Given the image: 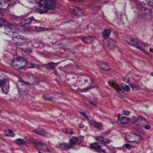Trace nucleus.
I'll list each match as a JSON object with an SVG mask.
<instances>
[{"label":"nucleus","mask_w":153,"mask_h":153,"mask_svg":"<svg viewBox=\"0 0 153 153\" xmlns=\"http://www.w3.org/2000/svg\"><path fill=\"white\" fill-rule=\"evenodd\" d=\"M55 8V3L51 1L40 2L36 7V10L40 13H45L49 10H53Z\"/></svg>","instance_id":"f257e3e1"},{"label":"nucleus","mask_w":153,"mask_h":153,"mask_svg":"<svg viewBox=\"0 0 153 153\" xmlns=\"http://www.w3.org/2000/svg\"><path fill=\"white\" fill-rule=\"evenodd\" d=\"M27 60L22 57H16L11 62V66L15 70H22L27 66Z\"/></svg>","instance_id":"f03ea898"},{"label":"nucleus","mask_w":153,"mask_h":153,"mask_svg":"<svg viewBox=\"0 0 153 153\" xmlns=\"http://www.w3.org/2000/svg\"><path fill=\"white\" fill-rule=\"evenodd\" d=\"M20 78L23 82L26 84H38L40 82L38 78L33 76L30 73H22L20 75Z\"/></svg>","instance_id":"7ed1b4c3"},{"label":"nucleus","mask_w":153,"mask_h":153,"mask_svg":"<svg viewBox=\"0 0 153 153\" xmlns=\"http://www.w3.org/2000/svg\"><path fill=\"white\" fill-rule=\"evenodd\" d=\"M9 87L10 86L8 78L5 75L0 76V88L2 90V91L5 93H8L9 91Z\"/></svg>","instance_id":"20e7f679"},{"label":"nucleus","mask_w":153,"mask_h":153,"mask_svg":"<svg viewBox=\"0 0 153 153\" xmlns=\"http://www.w3.org/2000/svg\"><path fill=\"white\" fill-rule=\"evenodd\" d=\"M12 41L16 46H21L27 43V39L21 35H16L15 37L12 38Z\"/></svg>","instance_id":"39448f33"},{"label":"nucleus","mask_w":153,"mask_h":153,"mask_svg":"<svg viewBox=\"0 0 153 153\" xmlns=\"http://www.w3.org/2000/svg\"><path fill=\"white\" fill-rule=\"evenodd\" d=\"M126 140L130 143H138L141 140V137L136 134L127 133L126 134Z\"/></svg>","instance_id":"423d86ee"},{"label":"nucleus","mask_w":153,"mask_h":153,"mask_svg":"<svg viewBox=\"0 0 153 153\" xmlns=\"http://www.w3.org/2000/svg\"><path fill=\"white\" fill-rule=\"evenodd\" d=\"M3 32L11 38H14V37L16 36V29L14 28V27H13L12 26H10V25L4 26L3 27Z\"/></svg>","instance_id":"0eeeda50"},{"label":"nucleus","mask_w":153,"mask_h":153,"mask_svg":"<svg viewBox=\"0 0 153 153\" xmlns=\"http://www.w3.org/2000/svg\"><path fill=\"white\" fill-rule=\"evenodd\" d=\"M16 84L20 93H26L28 91V87L27 84H26L25 82H23L22 81H18Z\"/></svg>","instance_id":"6e6552de"},{"label":"nucleus","mask_w":153,"mask_h":153,"mask_svg":"<svg viewBox=\"0 0 153 153\" xmlns=\"http://www.w3.org/2000/svg\"><path fill=\"white\" fill-rule=\"evenodd\" d=\"M70 10L71 11V13L76 14V15H80V14H82V9H80V8H78L77 7H75V6H71L70 8Z\"/></svg>","instance_id":"1a4fd4ad"},{"label":"nucleus","mask_w":153,"mask_h":153,"mask_svg":"<svg viewBox=\"0 0 153 153\" xmlns=\"http://www.w3.org/2000/svg\"><path fill=\"white\" fill-rule=\"evenodd\" d=\"M117 122L120 123L121 124H126L129 122V119L128 117H121V116H118V118H117Z\"/></svg>","instance_id":"9d476101"},{"label":"nucleus","mask_w":153,"mask_h":153,"mask_svg":"<svg viewBox=\"0 0 153 153\" xmlns=\"http://www.w3.org/2000/svg\"><path fill=\"white\" fill-rule=\"evenodd\" d=\"M98 66L99 68H101L102 70H106V71H109L111 70V68L110 66L107 64L105 63H103V62H98Z\"/></svg>","instance_id":"9b49d317"},{"label":"nucleus","mask_w":153,"mask_h":153,"mask_svg":"<svg viewBox=\"0 0 153 153\" xmlns=\"http://www.w3.org/2000/svg\"><path fill=\"white\" fill-rule=\"evenodd\" d=\"M105 44L106 47H107L108 49H114V46H115L114 41H113V40H105Z\"/></svg>","instance_id":"f8f14e48"},{"label":"nucleus","mask_w":153,"mask_h":153,"mask_svg":"<svg viewBox=\"0 0 153 153\" xmlns=\"http://www.w3.org/2000/svg\"><path fill=\"white\" fill-rule=\"evenodd\" d=\"M33 20V17H30V18H28V19H26V20H24L23 21L20 22V25L23 26V27H26V26H28L32 21Z\"/></svg>","instance_id":"ddd939ff"},{"label":"nucleus","mask_w":153,"mask_h":153,"mask_svg":"<svg viewBox=\"0 0 153 153\" xmlns=\"http://www.w3.org/2000/svg\"><path fill=\"white\" fill-rule=\"evenodd\" d=\"M34 146H36V148H37L38 150H43V151H49V149L46 147L44 145H43L42 143H34Z\"/></svg>","instance_id":"4468645a"},{"label":"nucleus","mask_w":153,"mask_h":153,"mask_svg":"<svg viewBox=\"0 0 153 153\" xmlns=\"http://www.w3.org/2000/svg\"><path fill=\"white\" fill-rule=\"evenodd\" d=\"M9 6L8 1H3L0 0V9H6Z\"/></svg>","instance_id":"2eb2a0df"},{"label":"nucleus","mask_w":153,"mask_h":153,"mask_svg":"<svg viewBox=\"0 0 153 153\" xmlns=\"http://www.w3.org/2000/svg\"><path fill=\"white\" fill-rule=\"evenodd\" d=\"M82 40L85 44H91L95 40V38L92 37H83L82 38Z\"/></svg>","instance_id":"dca6fc26"},{"label":"nucleus","mask_w":153,"mask_h":153,"mask_svg":"<svg viewBox=\"0 0 153 153\" xmlns=\"http://www.w3.org/2000/svg\"><path fill=\"white\" fill-rule=\"evenodd\" d=\"M90 147L92 148V149H96V150H98V151L104 152L103 149L101 147V146H100L99 144H98V143H91V144H90Z\"/></svg>","instance_id":"f3484780"},{"label":"nucleus","mask_w":153,"mask_h":153,"mask_svg":"<svg viewBox=\"0 0 153 153\" xmlns=\"http://www.w3.org/2000/svg\"><path fill=\"white\" fill-rule=\"evenodd\" d=\"M111 31L110 29H105V30H104L103 33H102V37L105 39L108 38L109 37L110 34H111Z\"/></svg>","instance_id":"a211bd4d"},{"label":"nucleus","mask_w":153,"mask_h":153,"mask_svg":"<svg viewBox=\"0 0 153 153\" xmlns=\"http://www.w3.org/2000/svg\"><path fill=\"white\" fill-rule=\"evenodd\" d=\"M121 88H123V90H125L126 92H128V91H129L130 90H131V88L129 86H128L127 84H121Z\"/></svg>","instance_id":"6ab92c4d"},{"label":"nucleus","mask_w":153,"mask_h":153,"mask_svg":"<svg viewBox=\"0 0 153 153\" xmlns=\"http://www.w3.org/2000/svg\"><path fill=\"white\" fill-rule=\"evenodd\" d=\"M8 25H9L8 24V22L5 21V20H3L2 18H0V27H2V26H8Z\"/></svg>","instance_id":"aec40b11"},{"label":"nucleus","mask_w":153,"mask_h":153,"mask_svg":"<svg viewBox=\"0 0 153 153\" xmlns=\"http://www.w3.org/2000/svg\"><path fill=\"white\" fill-rule=\"evenodd\" d=\"M77 142H78V138L76 137H71V138L70 139V140H69V143H70V145L75 144V143H76Z\"/></svg>","instance_id":"412c9836"},{"label":"nucleus","mask_w":153,"mask_h":153,"mask_svg":"<svg viewBox=\"0 0 153 153\" xmlns=\"http://www.w3.org/2000/svg\"><path fill=\"white\" fill-rule=\"evenodd\" d=\"M5 134L6 136H8V137H14V131H12L11 130H6L5 131Z\"/></svg>","instance_id":"4be33fe9"},{"label":"nucleus","mask_w":153,"mask_h":153,"mask_svg":"<svg viewBox=\"0 0 153 153\" xmlns=\"http://www.w3.org/2000/svg\"><path fill=\"white\" fill-rule=\"evenodd\" d=\"M15 143H17V144H19V145H26V141L24 140H22V139H16V140H15Z\"/></svg>","instance_id":"5701e85b"},{"label":"nucleus","mask_w":153,"mask_h":153,"mask_svg":"<svg viewBox=\"0 0 153 153\" xmlns=\"http://www.w3.org/2000/svg\"><path fill=\"white\" fill-rule=\"evenodd\" d=\"M60 147L62 149H69L70 147V146L68 145V144H66V143H62V144H60Z\"/></svg>","instance_id":"b1692460"},{"label":"nucleus","mask_w":153,"mask_h":153,"mask_svg":"<svg viewBox=\"0 0 153 153\" xmlns=\"http://www.w3.org/2000/svg\"><path fill=\"white\" fill-rule=\"evenodd\" d=\"M34 132L35 133H37V134H41V135H44L45 136L46 134V131H44V130H38V129H36V130H34Z\"/></svg>","instance_id":"393cba45"},{"label":"nucleus","mask_w":153,"mask_h":153,"mask_svg":"<svg viewBox=\"0 0 153 153\" xmlns=\"http://www.w3.org/2000/svg\"><path fill=\"white\" fill-rule=\"evenodd\" d=\"M109 83L111 84V85L112 87H114V88H116V90H120V88H119L118 84H116V83H114V82H110Z\"/></svg>","instance_id":"a878e982"},{"label":"nucleus","mask_w":153,"mask_h":153,"mask_svg":"<svg viewBox=\"0 0 153 153\" xmlns=\"http://www.w3.org/2000/svg\"><path fill=\"white\" fill-rule=\"evenodd\" d=\"M96 140H98V141H100V142H103L104 141V137L102 136H99V137H96Z\"/></svg>","instance_id":"bb28decb"},{"label":"nucleus","mask_w":153,"mask_h":153,"mask_svg":"<svg viewBox=\"0 0 153 153\" xmlns=\"http://www.w3.org/2000/svg\"><path fill=\"white\" fill-rule=\"evenodd\" d=\"M123 114L124 115L128 116V115L130 114V111H123Z\"/></svg>","instance_id":"cd10ccee"},{"label":"nucleus","mask_w":153,"mask_h":153,"mask_svg":"<svg viewBox=\"0 0 153 153\" xmlns=\"http://www.w3.org/2000/svg\"><path fill=\"white\" fill-rule=\"evenodd\" d=\"M146 2H147V4L149 5L152 6L153 7V0H151V1H147Z\"/></svg>","instance_id":"c85d7f7f"},{"label":"nucleus","mask_w":153,"mask_h":153,"mask_svg":"<svg viewBox=\"0 0 153 153\" xmlns=\"http://www.w3.org/2000/svg\"><path fill=\"white\" fill-rule=\"evenodd\" d=\"M80 114H82V115H83V116H84V117H86V118L88 119V120H89V118H88V116H87V115L85 114V113H84V112H81Z\"/></svg>","instance_id":"c756f323"},{"label":"nucleus","mask_w":153,"mask_h":153,"mask_svg":"<svg viewBox=\"0 0 153 153\" xmlns=\"http://www.w3.org/2000/svg\"><path fill=\"white\" fill-rule=\"evenodd\" d=\"M144 128H146V129H150V128H151V126H144Z\"/></svg>","instance_id":"7c9ffc66"},{"label":"nucleus","mask_w":153,"mask_h":153,"mask_svg":"<svg viewBox=\"0 0 153 153\" xmlns=\"http://www.w3.org/2000/svg\"><path fill=\"white\" fill-rule=\"evenodd\" d=\"M123 81H125V82H128V81H129V79H128V78H123Z\"/></svg>","instance_id":"2f4dec72"},{"label":"nucleus","mask_w":153,"mask_h":153,"mask_svg":"<svg viewBox=\"0 0 153 153\" xmlns=\"http://www.w3.org/2000/svg\"><path fill=\"white\" fill-rule=\"evenodd\" d=\"M124 146H125V147H128V148H131V147H132V146H130V145H125Z\"/></svg>","instance_id":"473e14b6"},{"label":"nucleus","mask_w":153,"mask_h":153,"mask_svg":"<svg viewBox=\"0 0 153 153\" xmlns=\"http://www.w3.org/2000/svg\"><path fill=\"white\" fill-rule=\"evenodd\" d=\"M0 18H2V14L0 13Z\"/></svg>","instance_id":"72a5a7b5"}]
</instances>
